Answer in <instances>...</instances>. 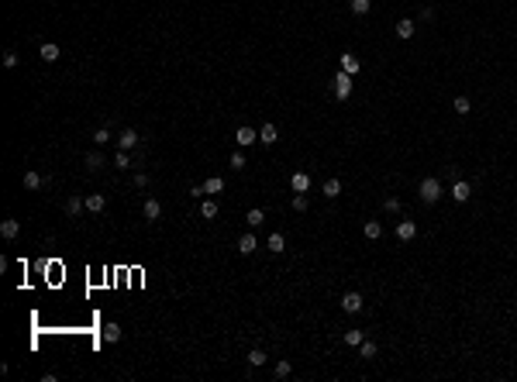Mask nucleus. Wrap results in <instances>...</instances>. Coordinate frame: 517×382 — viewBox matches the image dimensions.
Here are the masks:
<instances>
[{
  "instance_id": "nucleus-1",
  "label": "nucleus",
  "mask_w": 517,
  "mask_h": 382,
  "mask_svg": "<svg viewBox=\"0 0 517 382\" xmlns=\"http://www.w3.org/2000/svg\"><path fill=\"white\" fill-rule=\"evenodd\" d=\"M417 196H421V203H438L445 196V190H442V183L435 179V176H428V179H421V186H417Z\"/></svg>"
},
{
  "instance_id": "nucleus-2",
  "label": "nucleus",
  "mask_w": 517,
  "mask_h": 382,
  "mask_svg": "<svg viewBox=\"0 0 517 382\" xmlns=\"http://www.w3.org/2000/svg\"><path fill=\"white\" fill-rule=\"evenodd\" d=\"M335 96H338V100H348V96H352V76H348V73H338V76H335Z\"/></svg>"
},
{
  "instance_id": "nucleus-3",
  "label": "nucleus",
  "mask_w": 517,
  "mask_h": 382,
  "mask_svg": "<svg viewBox=\"0 0 517 382\" xmlns=\"http://www.w3.org/2000/svg\"><path fill=\"white\" fill-rule=\"evenodd\" d=\"M234 142H238L241 148H248V145H255V142H259V131H255V128H248V124H241V128L234 131Z\"/></svg>"
},
{
  "instance_id": "nucleus-4",
  "label": "nucleus",
  "mask_w": 517,
  "mask_h": 382,
  "mask_svg": "<svg viewBox=\"0 0 517 382\" xmlns=\"http://www.w3.org/2000/svg\"><path fill=\"white\" fill-rule=\"evenodd\" d=\"M138 142H142V138H138V131H135V128H124V131L117 135V148H124V152L138 148Z\"/></svg>"
},
{
  "instance_id": "nucleus-5",
  "label": "nucleus",
  "mask_w": 517,
  "mask_h": 382,
  "mask_svg": "<svg viewBox=\"0 0 517 382\" xmlns=\"http://www.w3.org/2000/svg\"><path fill=\"white\" fill-rule=\"evenodd\" d=\"M448 196H452L455 203H465V200L472 196V186H469L465 179H459V183H452V190H448Z\"/></svg>"
},
{
  "instance_id": "nucleus-6",
  "label": "nucleus",
  "mask_w": 517,
  "mask_h": 382,
  "mask_svg": "<svg viewBox=\"0 0 517 382\" xmlns=\"http://www.w3.org/2000/svg\"><path fill=\"white\" fill-rule=\"evenodd\" d=\"M362 306H366L362 293H345V296H342V310H345V313H359Z\"/></svg>"
},
{
  "instance_id": "nucleus-7",
  "label": "nucleus",
  "mask_w": 517,
  "mask_h": 382,
  "mask_svg": "<svg viewBox=\"0 0 517 382\" xmlns=\"http://www.w3.org/2000/svg\"><path fill=\"white\" fill-rule=\"evenodd\" d=\"M38 55H42L45 62H59V55H62V52H59V45H56V42H42V45H38Z\"/></svg>"
},
{
  "instance_id": "nucleus-8",
  "label": "nucleus",
  "mask_w": 517,
  "mask_h": 382,
  "mask_svg": "<svg viewBox=\"0 0 517 382\" xmlns=\"http://www.w3.org/2000/svg\"><path fill=\"white\" fill-rule=\"evenodd\" d=\"M397 238H400V241H414V238H417V224H414V221H400V224H397Z\"/></svg>"
},
{
  "instance_id": "nucleus-9",
  "label": "nucleus",
  "mask_w": 517,
  "mask_h": 382,
  "mask_svg": "<svg viewBox=\"0 0 517 382\" xmlns=\"http://www.w3.org/2000/svg\"><path fill=\"white\" fill-rule=\"evenodd\" d=\"M359 69H362V62H359L352 52H345V55H342V73H348V76H359Z\"/></svg>"
},
{
  "instance_id": "nucleus-10",
  "label": "nucleus",
  "mask_w": 517,
  "mask_h": 382,
  "mask_svg": "<svg viewBox=\"0 0 517 382\" xmlns=\"http://www.w3.org/2000/svg\"><path fill=\"white\" fill-rule=\"evenodd\" d=\"M255 248H259V238H255V234H252V231H248V234H241V238H238V251H241V255H252V251H255Z\"/></svg>"
},
{
  "instance_id": "nucleus-11",
  "label": "nucleus",
  "mask_w": 517,
  "mask_h": 382,
  "mask_svg": "<svg viewBox=\"0 0 517 382\" xmlns=\"http://www.w3.org/2000/svg\"><path fill=\"white\" fill-rule=\"evenodd\" d=\"M290 186H293V193H307L310 190V176L307 172H293L290 176Z\"/></svg>"
},
{
  "instance_id": "nucleus-12",
  "label": "nucleus",
  "mask_w": 517,
  "mask_h": 382,
  "mask_svg": "<svg viewBox=\"0 0 517 382\" xmlns=\"http://www.w3.org/2000/svg\"><path fill=\"white\" fill-rule=\"evenodd\" d=\"M104 207H107V196H104V193H90V196H86V210H90V214H100Z\"/></svg>"
},
{
  "instance_id": "nucleus-13",
  "label": "nucleus",
  "mask_w": 517,
  "mask_h": 382,
  "mask_svg": "<svg viewBox=\"0 0 517 382\" xmlns=\"http://www.w3.org/2000/svg\"><path fill=\"white\" fill-rule=\"evenodd\" d=\"M100 334H104V341H107V344H117V341H121V324H114V320H111V324H104V331H100Z\"/></svg>"
},
{
  "instance_id": "nucleus-14",
  "label": "nucleus",
  "mask_w": 517,
  "mask_h": 382,
  "mask_svg": "<svg viewBox=\"0 0 517 382\" xmlns=\"http://www.w3.org/2000/svg\"><path fill=\"white\" fill-rule=\"evenodd\" d=\"M142 214H145V221H159V217H162V203H159V200H145Z\"/></svg>"
},
{
  "instance_id": "nucleus-15",
  "label": "nucleus",
  "mask_w": 517,
  "mask_h": 382,
  "mask_svg": "<svg viewBox=\"0 0 517 382\" xmlns=\"http://www.w3.org/2000/svg\"><path fill=\"white\" fill-rule=\"evenodd\" d=\"M414 31H417V24H414V21H407V17H403V21H397V38H403V42H407V38H414Z\"/></svg>"
},
{
  "instance_id": "nucleus-16",
  "label": "nucleus",
  "mask_w": 517,
  "mask_h": 382,
  "mask_svg": "<svg viewBox=\"0 0 517 382\" xmlns=\"http://www.w3.org/2000/svg\"><path fill=\"white\" fill-rule=\"evenodd\" d=\"M259 142H262V145H276V142H280V131H276V124H266V128L259 131Z\"/></svg>"
},
{
  "instance_id": "nucleus-17",
  "label": "nucleus",
  "mask_w": 517,
  "mask_h": 382,
  "mask_svg": "<svg viewBox=\"0 0 517 382\" xmlns=\"http://www.w3.org/2000/svg\"><path fill=\"white\" fill-rule=\"evenodd\" d=\"M49 179L42 176V172H24V190H42Z\"/></svg>"
},
{
  "instance_id": "nucleus-18",
  "label": "nucleus",
  "mask_w": 517,
  "mask_h": 382,
  "mask_svg": "<svg viewBox=\"0 0 517 382\" xmlns=\"http://www.w3.org/2000/svg\"><path fill=\"white\" fill-rule=\"evenodd\" d=\"M245 224H248V228H262V224H266V210H262V207H252L248 217H245Z\"/></svg>"
},
{
  "instance_id": "nucleus-19",
  "label": "nucleus",
  "mask_w": 517,
  "mask_h": 382,
  "mask_svg": "<svg viewBox=\"0 0 517 382\" xmlns=\"http://www.w3.org/2000/svg\"><path fill=\"white\" fill-rule=\"evenodd\" d=\"M266 248L273 251V255H280V251H287V238L276 231V234H269V241H266Z\"/></svg>"
},
{
  "instance_id": "nucleus-20",
  "label": "nucleus",
  "mask_w": 517,
  "mask_h": 382,
  "mask_svg": "<svg viewBox=\"0 0 517 382\" xmlns=\"http://www.w3.org/2000/svg\"><path fill=\"white\" fill-rule=\"evenodd\" d=\"M17 231H21V224H17V221H14V217H7V221H3V224H0V234H3V238H7V241H10V238H17Z\"/></svg>"
},
{
  "instance_id": "nucleus-21",
  "label": "nucleus",
  "mask_w": 517,
  "mask_h": 382,
  "mask_svg": "<svg viewBox=\"0 0 517 382\" xmlns=\"http://www.w3.org/2000/svg\"><path fill=\"white\" fill-rule=\"evenodd\" d=\"M266 362H269V355H266L262 348H252V351H248V365H252V369H259V365H266Z\"/></svg>"
},
{
  "instance_id": "nucleus-22",
  "label": "nucleus",
  "mask_w": 517,
  "mask_h": 382,
  "mask_svg": "<svg viewBox=\"0 0 517 382\" xmlns=\"http://www.w3.org/2000/svg\"><path fill=\"white\" fill-rule=\"evenodd\" d=\"M83 162H86V169H90V172H100V169H104V155H100V152H90Z\"/></svg>"
},
{
  "instance_id": "nucleus-23",
  "label": "nucleus",
  "mask_w": 517,
  "mask_h": 382,
  "mask_svg": "<svg viewBox=\"0 0 517 382\" xmlns=\"http://www.w3.org/2000/svg\"><path fill=\"white\" fill-rule=\"evenodd\" d=\"M366 238H369V241H379V238H383V224H379V221H366Z\"/></svg>"
},
{
  "instance_id": "nucleus-24",
  "label": "nucleus",
  "mask_w": 517,
  "mask_h": 382,
  "mask_svg": "<svg viewBox=\"0 0 517 382\" xmlns=\"http://www.w3.org/2000/svg\"><path fill=\"white\" fill-rule=\"evenodd\" d=\"M66 210H69L73 217H79V214L86 210V200H79V196H69V200H66Z\"/></svg>"
},
{
  "instance_id": "nucleus-25",
  "label": "nucleus",
  "mask_w": 517,
  "mask_h": 382,
  "mask_svg": "<svg viewBox=\"0 0 517 382\" xmlns=\"http://www.w3.org/2000/svg\"><path fill=\"white\" fill-rule=\"evenodd\" d=\"M452 110H455V114H462V117H465V114H469V110H472V103H469V96H455V100H452Z\"/></svg>"
},
{
  "instance_id": "nucleus-26",
  "label": "nucleus",
  "mask_w": 517,
  "mask_h": 382,
  "mask_svg": "<svg viewBox=\"0 0 517 382\" xmlns=\"http://www.w3.org/2000/svg\"><path fill=\"white\" fill-rule=\"evenodd\" d=\"M200 217L214 221V217H218V200H204V203H200Z\"/></svg>"
},
{
  "instance_id": "nucleus-27",
  "label": "nucleus",
  "mask_w": 517,
  "mask_h": 382,
  "mask_svg": "<svg viewBox=\"0 0 517 382\" xmlns=\"http://www.w3.org/2000/svg\"><path fill=\"white\" fill-rule=\"evenodd\" d=\"M338 193H342V179H328V183H324V196H328V200H335Z\"/></svg>"
},
{
  "instance_id": "nucleus-28",
  "label": "nucleus",
  "mask_w": 517,
  "mask_h": 382,
  "mask_svg": "<svg viewBox=\"0 0 517 382\" xmlns=\"http://www.w3.org/2000/svg\"><path fill=\"white\" fill-rule=\"evenodd\" d=\"M362 341H366V334H362V331H345V344H348V348H359Z\"/></svg>"
},
{
  "instance_id": "nucleus-29",
  "label": "nucleus",
  "mask_w": 517,
  "mask_h": 382,
  "mask_svg": "<svg viewBox=\"0 0 517 382\" xmlns=\"http://www.w3.org/2000/svg\"><path fill=\"white\" fill-rule=\"evenodd\" d=\"M290 372H293V365H290L287 358H280V362H276V369H273V376H276V379H287Z\"/></svg>"
},
{
  "instance_id": "nucleus-30",
  "label": "nucleus",
  "mask_w": 517,
  "mask_h": 382,
  "mask_svg": "<svg viewBox=\"0 0 517 382\" xmlns=\"http://www.w3.org/2000/svg\"><path fill=\"white\" fill-rule=\"evenodd\" d=\"M114 169H131V155L124 148H117V155H114Z\"/></svg>"
},
{
  "instance_id": "nucleus-31",
  "label": "nucleus",
  "mask_w": 517,
  "mask_h": 382,
  "mask_svg": "<svg viewBox=\"0 0 517 382\" xmlns=\"http://www.w3.org/2000/svg\"><path fill=\"white\" fill-rule=\"evenodd\" d=\"M204 190H207V193H221V190H224V179H221V176H211V179H204Z\"/></svg>"
},
{
  "instance_id": "nucleus-32",
  "label": "nucleus",
  "mask_w": 517,
  "mask_h": 382,
  "mask_svg": "<svg viewBox=\"0 0 517 382\" xmlns=\"http://www.w3.org/2000/svg\"><path fill=\"white\" fill-rule=\"evenodd\" d=\"M372 7V0H352V14H359V17H366Z\"/></svg>"
},
{
  "instance_id": "nucleus-33",
  "label": "nucleus",
  "mask_w": 517,
  "mask_h": 382,
  "mask_svg": "<svg viewBox=\"0 0 517 382\" xmlns=\"http://www.w3.org/2000/svg\"><path fill=\"white\" fill-rule=\"evenodd\" d=\"M376 351H379L376 341H362V344H359V355H362V358H376Z\"/></svg>"
},
{
  "instance_id": "nucleus-34",
  "label": "nucleus",
  "mask_w": 517,
  "mask_h": 382,
  "mask_svg": "<svg viewBox=\"0 0 517 382\" xmlns=\"http://www.w3.org/2000/svg\"><path fill=\"white\" fill-rule=\"evenodd\" d=\"M111 138H114V135H111V131H107V124H104V128H97V131H93V142H97V145H107V142H111Z\"/></svg>"
},
{
  "instance_id": "nucleus-35",
  "label": "nucleus",
  "mask_w": 517,
  "mask_h": 382,
  "mask_svg": "<svg viewBox=\"0 0 517 382\" xmlns=\"http://www.w3.org/2000/svg\"><path fill=\"white\" fill-rule=\"evenodd\" d=\"M228 165L241 172V169H245V155H241V152H234V155H231V158H228Z\"/></svg>"
},
{
  "instance_id": "nucleus-36",
  "label": "nucleus",
  "mask_w": 517,
  "mask_h": 382,
  "mask_svg": "<svg viewBox=\"0 0 517 382\" xmlns=\"http://www.w3.org/2000/svg\"><path fill=\"white\" fill-rule=\"evenodd\" d=\"M3 66H7V69H14V66H17V52H14V48H7V52H3Z\"/></svg>"
},
{
  "instance_id": "nucleus-37",
  "label": "nucleus",
  "mask_w": 517,
  "mask_h": 382,
  "mask_svg": "<svg viewBox=\"0 0 517 382\" xmlns=\"http://www.w3.org/2000/svg\"><path fill=\"white\" fill-rule=\"evenodd\" d=\"M383 207H386V214H400V200H397V196H386Z\"/></svg>"
},
{
  "instance_id": "nucleus-38",
  "label": "nucleus",
  "mask_w": 517,
  "mask_h": 382,
  "mask_svg": "<svg viewBox=\"0 0 517 382\" xmlns=\"http://www.w3.org/2000/svg\"><path fill=\"white\" fill-rule=\"evenodd\" d=\"M293 210H296V214H303V210H307V196H303V193H296V196H293Z\"/></svg>"
},
{
  "instance_id": "nucleus-39",
  "label": "nucleus",
  "mask_w": 517,
  "mask_h": 382,
  "mask_svg": "<svg viewBox=\"0 0 517 382\" xmlns=\"http://www.w3.org/2000/svg\"><path fill=\"white\" fill-rule=\"evenodd\" d=\"M135 186H138V190H145V186H148V176H145V172H135Z\"/></svg>"
}]
</instances>
